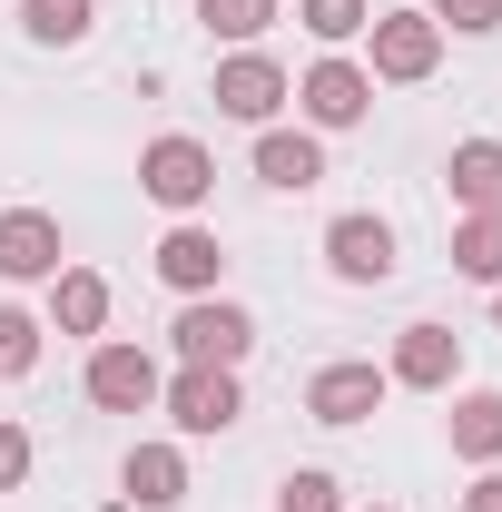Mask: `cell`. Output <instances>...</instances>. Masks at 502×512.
Returning a JSON list of instances; mask_svg holds the SVG:
<instances>
[{
  "label": "cell",
  "mask_w": 502,
  "mask_h": 512,
  "mask_svg": "<svg viewBox=\"0 0 502 512\" xmlns=\"http://www.w3.org/2000/svg\"><path fill=\"white\" fill-rule=\"evenodd\" d=\"M168 335H178V365H227V375H237L247 345H256V316H247V306H207V296H197Z\"/></svg>",
  "instance_id": "6da1fadb"
},
{
  "label": "cell",
  "mask_w": 502,
  "mask_h": 512,
  "mask_svg": "<svg viewBox=\"0 0 502 512\" xmlns=\"http://www.w3.org/2000/svg\"><path fill=\"white\" fill-rule=\"evenodd\" d=\"M138 188L158 197V207H178V217H188L197 197L217 188V158H207V148H197V138H158V148H148V158H138Z\"/></svg>",
  "instance_id": "7a4b0ae2"
},
{
  "label": "cell",
  "mask_w": 502,
  "mask_h": 512,
  "mask_svg": "<svg viewBox=\"0 0 502 512\" xmlns=\"http://www.w3.org/2000/svg\"><path fill=\"white\" fill-rule=\"evenodd\" d=\"M158 394H168L178 434H227L237 424V375L227 365H178V384H158Z\"/></svg>",
  "instance_id": "3957f363"
},
{
  "label": "cell",
  "mask_w": 502,
  "mask_h": 512,
  "mask_svg": "<svg viewBox=\"0 0 502 512\" xmlns=\"http://www.w3.org/2000/svg\"><path fill=\"white\" fill-rule=\"evenodd\" d=\"M325 266H335L345 286H384V276H394V227H384V217H335V227H325Z\"/></svg>",
  "instance_id": "277c9868"
},
{
  "label": "cell",
  "mask_w": 502,
  "mask_h": 512,
  "mask_svg": "<svg viewBox=\"0 0 502 512\" xmlns=\"http://www.w3.org/2000/svg\"><path fill=\"white\" fill-rule=\"evenodd\" d=\"M365 30H375V79H434L443 30L424 10H394V20H365Z\"/></svg>",
  "instance_id": "5b68a950"
},
{
  "label": "cell",
  "mask_w": 502,
  "mask_h": 512,
  "mask_svg": "<svg viewBox=\"0 0 502 512\" xmlns=\"http://www.w3.org/2000/svg\"><path fill=\"white\" fill-rule=\"evenodd\" d=\"M296 99H306V119H315V128H355L365 109H375V79H365L355 60H315Z\"/></svg>",
  "instance_id": "8992f818"
},
{
  "label": "cell",
  "mask_w": 502,
  "mask_h": 512,
  "mask_svg": "<svg viewBox=\"0 0 502 512\" xmlns=\"http://www.w3.org/2000/svg\"><path fill=\"white\" fill-rule=\"evenodd\" d=\"M89 404H109V414H148V404H158V365H148L138 345H99V355H89Z\"/></svg>",
  "instance_id": "52a82bcc"
},
{
  "label": "cell",
  "mask_w": 502,
  "mask_h": 512,
  "mask_svg": "<svg viewBox=\"0 0 502 512\" xmlns=\"http://www.w3.org/2000/svg\"><path fill=\"white\" fill-rule=\"evenodd\" d=\"M217 109H227V119H247V128H266L276 109H286V69L256 60V50H237V60L217 69Z\"/></svg>",
  "instance_id": "ba28073f"
},
{
  "label": "cell",
  "mask_w": 502,
  "mask_h": 512,
  "mask_svg": "<svg viewBox=\"0 0 502 512\" xmlns=\"http://www.w3.org/2000/svg\"><path fill=\"white\" fill-rule=\"evenodd\" d=\"M453 365H463V335H453V325H404V345H394V365H384V375L414 384V394H443Z\"/></svg>",
  "instance_id": "9c48e42d"
},
{
  "label": "cell",
  "mask_w": 502,
  "mask_h": 512,
  "mask_svg": "<svg viewBox=\"0 0 502 512\" xmlns=\"http://www.w3.org/2000/svg\"><path fill=\"white\" fill-rule=\"evenodd\" d=\"M384 384L394 375H375V365H325V375L306 384V414L315 424H365V414L384 404Z\"/></svg>",
  "instance_id": "30bf717a"
},
{
  "label": "cell",
  "mask_w": 502,
  "mask_h": 512,
  "mask_svg": "<svg viewBox=\"0 0 502 512\" xmlns=\"http://www.w3.org/2000/svg\"><path fill=\"white\" fill-rule=\"evenodd\" d=\"M0 276H60V227L40 207H10L0 217Z\"/></svg>",
  "instance_id": "8fae6325"
},
{
  "label": "cell",
  "mask_w": 502,
  "mask_h": 512,
  "mask_svg": "<svg viewBox=\"0 0 502 512\" xmlns=\"http://www.w3.org/2000/svg\"><path fill=\"white\" fill-rule=\"evenodd\" d=\"M443 178H453V197H463L473 217H502V138H463Z\"/></svg>",
  "instance_id": "7c38bea8"
},
{
  "label": "cell",
  "mask_w": 502,
  "mask_h": 512,
  "mask_svg": "<svg viewBox=\"0 0 502 512\" xmlns=\"http://www.w3.org/2000/svg\"><path fill=\"white\" fill-rule=\"evenodd\" d=\"M217 266H227V247H217L207 227H168V247H158V276H168L178 296H207V286H217Z\"/></svg>",
  "instance_id": "4fadbf2b"
},
{
  "label": "cell",
  "mask_w": 502,
  "mask_h": 512,
  "mask_svg": "<svg viewBox=\"0 0 502 512\" xmlns=\"http://www.w3.org/2000/svg\"><path fill=\"white\" fill-rule=\"evenodd\" d=\"M256 178H266V188H315V178H325V148H315L306 128H266V138H256Z\"/></svg>",
  "instance_id": "5bb4252c"
},
{
  "label": "cell",
  "mask_w": 502,
  "mask_h": 512,
  "mask_svg": "<svg viewBox=\"0 0 502 512\" xmlns=\"http://www.w3.org/2000/svg\"><path fill=\"white\" fill-rule=\"evenodd\" d=\"M178 493H188V463H178L168 444H138V453H128V503H138V512H168Z\"/></svg>",
  "instance_id": "9a60e30c"
},
{
  "label": "cell",
  "mask_w": 502,
  "mask_h": 512,
  "mask_svg": "<svg viewBox=\"0 0 502 512\" xmlns=\"http://www.w3.org/2000/svg\"><path fill=\"white\" fill-rule=\"evenodd\" d=\"M50 316H60V335H99L109 325V286L89 266H69V276H50Z\"/></svg>",
  "instance_id": "2e32d148"
},
{
  "label": "cell",
  "mask_w": 502,
  "mask_h": 512,
  "mask_svg": "<svg viewBox=\"0 0 502 512\" xmlns=\"http://www.w3.org/2000/svg\"><path fill=\"white\" fill-rule=\"evenodd\" d=\"M89 20H99V0H20V30H30L40 50H69V40H89Z\"/></svg>",
  "instance_id": "e0dca14e"
},
{
  "label": "cell",
  "mask_w": 502,
  "mask_h": 512,
  "mask_svg": "<svg viewBox=\"0 0 502 512\" xmlns=\"http://www.w3.org/2000/svg\"><path fill=\"white\" fill-rule=\"evenodd\" d=\"M453 453L463 463H493L502 453V394H463L453 404Z\"/></svg>",
  "instance_id": "ac0fdd59"
},
{
  "label": "cell",
  "mask_w": 502,
  "mask_h": 512,
  "mask_svg": "<svg viewBox=\"0 0 502 512\" xmlns=\"http://www.w3.org/2000/svg\"><path fill=\"white\" fill-rule=\"evenodd\" d=\"M453 266L483 276V286H502V217H463L453 227Z\"/></svg>",
  "instance_id": "d6986e66"
},
{
  "label": "cell",
  "mask_w": 502,
  "mask_h": 512,
  "mask_svg": "<svg viewBox=\"0 0 502 512\" xmlns=\"http://www.w3.org/2000/svg\"><path fill=\"white\" fill-rule=\"evenodd\" d=\"M197 20H207L217 40H256V30L276 20V0H197Z\"/></svg>",
  "instance_id": "ffe728a7"
},
{
  "label": "cell",
  "mask_w": 502,
  "mask_h": 512,
  "mask_svg": "<svg viewBox=\"0 0 502 512\" xmlns=\"http://www.w3.org/2000/svg\"><path fill=\"white\" fill-rule=\"evenodd\" d=\"M30 365H40V325L20 316V306H0V384L30 375Z\"/></svg>",
  "instance_id": "44dd1931"
},
{
  "label": "cell",
  "mask_w": 502,
  "mask_h": 512,
  "mask_svg": "<svg viewBox=\"0 0 502 512\" xmlns=\"http://www.w3.org/2000/svg\"><path fill=\"white\" fill-rule=\"evenodd\" d=\"M296 10H306V30H315V40H355V30L375 20L365 0H296Z\"/></svg>",
  "instance_id": "7402d4cb"
},
{
  "label": "cell",
  "mask_w": 502,
  "mask_h": 512,
  "mask_svg": "<svg viewBox=\"0 0 502 512\" xmlns=\"http://www.w3.org/2000/svg\"><path fill=\"white\" fill-rule=\"evenodd\" d=\"M424 20H434V30H473V40H483V30H502V0H434Z\"/></svg>",
  "instance_id": "603a6c76"
},
{
  "label": "cell",
  "mask_w": 502,
  "mask_h": 512,
  "mask_svg": "<svg viewBox=\"0 0 502 512\" xmlns=\"http://www.w3.org/2000/svg\"><path fill=\"white\" fill-rule=\"evenodd\" d=\"M276 512H345V503H335V473H286Z\"/></svg>",
  "instance_id": "cb8c5ba5"
},
{
  "label": "cell",
  "mask_w": 502,
  "mask_h": 512,
  "mask_svg": "<svg viewBox=\"0 0 502 512\" xmlns=\"http://www.w3.org/2000/svg\"><path fill=\"white\" fill-rule=\"evenodd\" d=\"M20 473H30V434L0 424V493H20Z\"/></svg>",
  "instance_id": "d4e9b609"
},
{
  "label": "cell",
  "mask_w": 502,
  "mask_h": 512,
  "mask_svg": "<svg viewBox=\"0 0 502 512\" xmlns=\"http://www.w3.org/2000/svg\"><path fill=\"white\" fill-rule=\"evenodd\" d=\"M463 512H502V473H483V483L463 493Z\"/></svg>",
  "instance_id": "484cf974"
}]
</instances>
